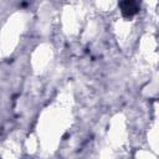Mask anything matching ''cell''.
<instances>
[{"mask_svg": "<svg viewBox=\"0 0 159 159\" xmlns=\"http://www.w3.org/2000/svg\"><path fill=\"white\" fill-rule=\"evenodd\" d=\"M137 10H138V7H137V4H134V2H123L122 4V11H123V14L124 15H133V14H135L137 12Z\"/></svg>", "mask_w": 159, "mask_h": 159, "instance_id": "cell-1", "label": "cell"}]
</instances>
